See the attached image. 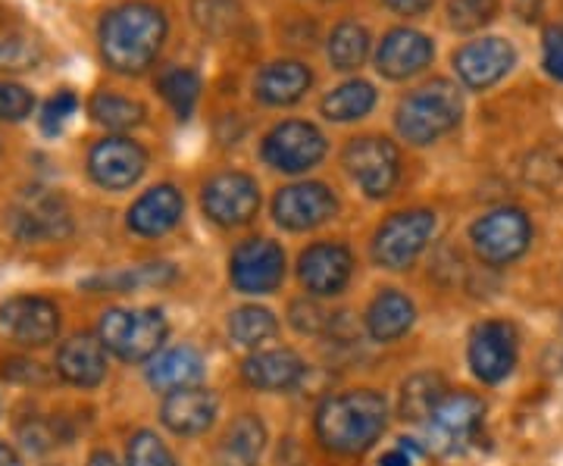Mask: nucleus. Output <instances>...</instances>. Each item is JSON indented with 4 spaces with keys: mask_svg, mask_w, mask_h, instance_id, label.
<instances>
[{
    "mask_svg": "<svg viewBox=\"0 0 563 466\" xmlns=\"http://www.w3.org/2000/svg\"><path fill=\"white\" fill-rule=\"evenodd\" d=\"M3 376L10 379V382H47V373H44V366L35 364V360H25V357H13V360H3Z\"/></svg>",
    "mask_w": 563,
    "mask_h": 466,
    "instance_id": "37998d69",
    "label": "nucleus"
},
{
    "mask_svg": "<svg viewBox=\"0 0 563 466\" xmlns=\"http://www.w3.org/2000/svg\"><path fill=\"white\" fill-rule=\"evenodd\" d=\"M373 107H376V88L363 79H351L339 88H332L320 103L322 116L329 122L363 120Z\"/></svg>",
    "mask_w": 563,
    "mask_h": 466,
    "instance_id": "cd10ccee",
    "label": "nucleus"
},
{
    "mask_svg": "<svg viewBox=\"0 0 563 466\" xmlns=\"http://www.w3.org/2000/svg\"><path fill=\"white\" fill-rule=\"evenodd\" d=\"M388 401L373 388H354L325 398L317 410V439L325 451L354 457L383 439Z\"/></svg>",
    "mask_w": 563,
    "mask_h": 466,
    "instance_id": "f03ea898",
    "label": "nucleus"
},
{
    "mask_svg": "<svg viewBox=\"0 0 563 466\" xmlns=\"http://www.w3.org/2000/svg\"><path fill=\"white\" fill-rule=\"evenodd\" d=\"M203 213L222 229L247 225L261 210V185L247 173H220L203 185Z\"/></svg>",
    "mask_w": 563,
    "mask_h": 466,
    "instance_id": "9b49d317",
    "label": "nucleus"
},
{
    "mask_svg": "<svg viewBox=\"0 0 563 466\" xmlns=\"http://www.w3.org/2000/svg\"><path fill=\"white\" fill-rule=\"evenodd\" d=\"M176 279V269L169 264H141L132 269H122V273H110V276H98V279H88V288H98V291H139V288H161Z\"/></svg>",
    "mask_w": 563,
    "mask_h": 466,
    "instance_id": "473e14b6",
    "label": "nucleus"
},
{
    "mask_svg": "<svg viewBox=\"0 0 563 466\" xmlns=\"http://www.w3.org/2000/svg\"><path fill=\"white\" fill-rule=\"evenodd\" d=\"M369 32L363 29L361 22H342L332 35H329V63L342 73H351L366 63L369 57Z\"/></svg>",
    "mask_w": 563,
    "mask_h": 466,
    "instance_id": "7c9ffc66",
    "label": "nucleus"
},
{
    "mask_svg": "<svg viewBox=\"0 0 563 466\" xmlns=\"http://www.w3.org/2000/svg\"><path fill=\"white\" fill-rule=\"evenodd\" d=\"M166 16L147 0H125L107 10L98 25V47L107 69L120 76H139L157 60L166 41Z\"/></svg>",
    "mask_w": 563,
    "mask_h": 466,
    "instance_id": "f257e3e1",
    "label": "nucleus"
},
{
    "mask_svg": "<svg viewBox=\"0 0 563 466\" xmlns=\"http://www.w3.org/2000/svg\"><path fill=\"white\" fill-rule=\"evenodd\" d=\"M444 395H448V386H444V379L439 373H417V376H410L401 386V417L407 423L422 426Z\"/></svg>",
    "mask_w": 563,
    "mask_h": 466,
    "instance_id": "c85d7f7f",
    "label": "nucleus"
},
{
    "mask_svg": "<svg viewBox=\"0 0 563 466\" xmlns=\"http://www.w3.org/2000/svg\"><path fill=\"white\" fill-rule=\"evenodd\" d=\"M385 3L401 16H422L432 7V0H385Z\"/></svg>",
    "mask_w": 563,
    "mask_h": 466,
    "instance_id": "a18cd8bd",
    "label": "nucleus"
},
{
    "mask_svg": "<svg viewBox=\"0 0 563 466\" xmlns=\"http://www.w3.org/2000/svg\"><path fill=\"white\" fill-rule=\"evenodd\" d=\"M166 335H169L166 317L154 307H139V310L113 307V310L103 313L101 323H98L101 345L110 354H117L120 360H129V364H141V360L157 357Z\"/></svg>",
    "mask_w": 563,
    "mask_h": 466,
    "instance_id": "39448f33",
    "label": "nucleus"
},
{
    "mask_svg": "<svg viewBox=\"0 0 563 466\" xmlns=\"http://www.w3.org/2000/svg\"><path fill=\"white\" fill-rule=\"evenodd\" d=\"M16 435L29 454H47L66 442V435L60 432V420H47V417H25L16 426Z\"/></svg>",
    "mask_w": 563,
    "mask_h": 466,
    "instance_id": "f704fd0d",
    "label": "nucleus"
},
{
    "mask_svg": "<svg viewBox=\"0 0 563 466\" xmlns=\"http://www.w3.org/2000/svg\"><path fill=\"white\" fill-rule=\"evenodd\" d=\"M147 169V151L125 135H107L88 154L91 179L107 191H125L139 182Z\"/></svg>",
    "mask_w": 563,
    "mask_h": 466,
    "instance_id": "dca6fc26",
    "label": "nucleus"
},
{
    "mask_svg": "<svg viewBox=\"0 0 563 466\" xmlns=\"http://www.w3.org/2000/svg\"><path fill=\"white\" fill-rule=\"evenodd\" d=\"M57 373L76 388H98L107 379V347L98 335H73L57 351Z\"/></svg>",
    "mask_w": 563,
    "mask_h": 466,
    "instance_id": "5701e85b",
    "label": "nucleus"
},
{
    "mask_svg": "<svg viewBox=\"0 0 563 466\" xmlns=\"http://www.w3.org/2000/svg\"><path fill=\"white\" fill-rule=\"evenodd\" d=\"M470 242L479 260L488 266H507L520 260L532 244V223L517 207H498L470 225Z\"/></svg>",
    "mask_w": 563,
    "mask_h": 466,
    "instance_id": "0eeeda50",
    "label": "nucleus"
},
{
    "mask_svg": "<svg viewBox=\"0 0 563 466\" xmlns=\"http://www.w3.org/2000/svg\"><path fill=\"white\" fill-rule=\"evenodd\" d=\"M161 91L163 98L169 101V107L176 110V116L188 120L195 113L198 95H201V79L188 66H173V69H166L161 76Z\"/></svg>",
    "mask_w": 563,
    "mask_h": 466,
    "instance_id": "72a5a7b5",
    "label": "nucleus"
},
{
    "mask_svg": "<svg viewBox=\"0 0 563 466\" xmlns=\"http://www.w3.org/2000/svg\"><path fill=\"white\" fill-rule=\"evenodd\" d=\"M88 113H91V120L103 125V129H110V132H129V129L141 125L144 116H147L144 103L113 95V91H98L88 101Z\"/></svg>",
    "mask_w": 563,
    "mask_h": 466,
    "instance_id": "c756f323",
    "label": "nucleus"
},
{
    "mask_svg": "<svg viewBox=\"0 0 563 466\" xmlns=\"http://www.w3.org/2000/svg\"><path fill=\"white\" fill-rule=\"evenodd\" d=\"M344 169L366 198H388L401 179V154L383 135H361L344 147Z\"/></svg>",
    "mask_w": 563,
    "mask_h": 466,
    "instance_id": "1a4fd4ad",
    "label": "nucleus"
},
{
    "mask_svg": "<svg viewBox=\"0 0 563 466\" xmlns=\"http://www.w3.org/2000/svg\"><path fill=\"white\" fill-rule=\"evenodd\" d=\"M229 279L242 295H273L285 279V251L269 238H247L232 251Z\"/></svg>",
    "mask_w": 563,
    "mask_h": 466,
    "instance_id": "f8f14e48",
    "label": "nucleus"
},
{
    "mask_svg": "<svg viewBox=\"0 0 563 466\" xmlns=\"http://www.w3.org/2000/svg\"><path fill=\"white\" fill-rule=\"evenodd\" d=\"M88 466H120V461H117L110 451H95V454L88 457Z\"/></svg>",
    "mask_w": 563,
    "mask_h": 466,
    "instance_id": "de8ad7c7",
    "label": "nucleus"
},
{
    "mask_svg": "<svg viewBox=\"0 0 563 466\" xmlns=\"http://www.w3.org/2000/svg\"><path fill=\"white\" fill-rule=\"evenodd\" d=\"M435 213L432 210H404L388 217L373 238V260L383 269H407L417 264L422 251L429 247L432 235H435Z\"/></svg>",
    "mask_w": 563,
    "mask_h": 466,
    "instance_id": "423d86ee",
    "label": "nucleus"
},
{
    "mask_svg": "<svg viewBox=\"0 0 563 466\" xmlns=\"http://www.w3.org/2000/svg\"><path fill=\"white\" fill-rule=\"evenodd\" d=\"M185 198L176 185H154L139 201L129 207L125 225L141 238H161L181 223Z\"/></svg>",
    "mask_w": 563,
    "mask_h": 466,
    "instance_id": "412c9836",
    "label": "nucleus"
},
{
    "mask_svg": "<svg viewBox=\"0 0 563 466\" xmlns=\"http://www.w3.org/2000/svg\"><path fill=\"white\" fill-rule=\"evenodd\" d=\"M125 457H129V466H179L173 451L166 447V442L151 429H141L129 439Z\"/></svg>",
    "mask_w": 563,
    "mask_h": 466,
    "instance_id": "e433bc0d",
    "label": "nucleus"
},
{
    "mask_svg": "<svg viewBox=\"0 0 563 466\" xmlns=\"http://www.w3.org/2000/svg\"><path fill=\"white\" fill-rule=\"evenodd\" d=\"M217 410H220V401L210 388H176V391H166V398H163L161 420L173 435L195 439L213 426Z\"/></svg>",
    "mask_w": 563,
    "mask_h": 466,
    "instance_id": "6ab92c4d",
    "label": "nucleus"
},
{
    "mask_svg": "<svg viewBox=\"0 0 563 466\" xmlns=\"http://www.w3.org/2000/svg\"><path fill=\"white\" fill-rule=\"evenodd\" d=\"M307 376V364L301 354L276 347V351H257L242 364V379L257 391H291Z\"/></svg>",
    "mask_w": 563,
    "mask_h": 466,
    "instance_id": "4be33fe9",
    "label": "nucleus"
},
{
    "mask_svg": "<svg viewBox=\"0 0 563 466\" xmlns=\"http://www.w3.org/2000/svg\"><path fill=\"white\" fill-rule=\"evenodd\" d=\"M0 329L22 347H44L60 335V310L51 298L16 295L0 304Z\"/></svg>",
    "mask_w": 563,
    "mask_h": 466,
    "instance_id": "ddd939ff",
    "label": "nucleus"
},
{
    "mask_svg": "<svg viewBox=\"0 0 563 466\" xmlns=\"http://www.w3.org/2000/svg\"><path fill=\"white\" fill-rule=\"evenodd\" d=\"M279 332V320L273 317V310L266 307H239L232 317H229V335L239 342L242 347H261L266 342H273Z\"/></svg>",
    "mask_w": 563,
    "mask_h": 466,
    "instance_id": "2f4dec72",
    "label": "nucleus"
},
{
    "mask_svg": "<svg viewBox=\"0 0 563 466\" xmlns=\"http://www.w3.org/2000/svg\"><path fill=\"white\" fill-rule=\"evenodd\" d=\"M76 110H79V98L69 88L57 91L51 101L44 103V110H41V132L51 135V138L60 135L63 125L69 122V116H76Z\"/></svg>",
    "mask_w": 563,
    "mask_h": 466,
    "instance_id": "a19ab883",
    "label": "nucleus"
},
{
    "mask_svg": "<svg viewBox=\"0 0 563 466\" xmlns=\"http://www.w3.org/2000/svg\"><path fill=\"white\" fill-rule=\"evenodd\" d=\"M288 320H291V325H295L298 332H303V335H325V332L332 329V323H335V317H332L325 307H320L317 298H301V301H295V304L288 307Z\"/></svg>",
    "mask_w": 563,
    "mask_h": 466,
    "instance_id": "58836bf2",
    "label": "nucleus"
},
{
    "mask_svg": "<svg viewBox=\"0 0 563 466\" xmlns=\"http://www.w3.org/2000/svg\"><path fill=\"white\" fill-rule=\"evenodd\" d=\"M422 451V445H417L413 439H401V445L391 447V451H385L379 466H413L417 461V454Z\"/></svg>",
    "mask_w": 563,
    "mask_h": 466,
    "instance_id": "c03bdc74",
    "label": "nucleus"
},
{
    "mask_svg": "<svg viewBox=\"0 0 563 466\" xmlns=\"http://www.w3.org/2000/svg\"><path fill=\"white\" fill-rule=\"evenodd\" d=\"M313 73L301 60H273L261 69L254 81V91L263 103L269 107H291L310 91Z\"/></svg>",
    "mask_w": 563,
    "mask_h": 466,
    "instance_id": "b1692460",
    "label": "nucleus"
},
{
    "mask_svg": "<svg viewBox=\"0 0 563 466\" xmlns=\"http://www.w3.org/2000/svg\"><path fill=\"white\" fill-rule=\"evenodd\" d=\"M325 135L313 122L288 120L279 122L266 138H263V160L269 163L273 169L298 176L307 173L313 166H320L325 157Z\"/></svg>",
    "mask_w": 563,
    "mask_h": 466,
    "instance_id": "9d476101",
    "label": "nucleus"
},
{
    "mask_svg": "<svg viewBox=\"0 0 563 466\" xmlns=\"http://www.w3.org/2000/svg\"><path fill=\"white\" fill-rule=\"evenodd\" d=\"M498 13V0H448V22L457 32H479Z\"/></svg>",
    "mask_w": 563,
    "mask_h": 466,
    "instance_id": "4c0bfd02",
    "label": "nucleus"
},
{
    "mask_svg": "<svg viewBox=\"0 0 563 466\" xmlns=\"http://www.w3.org/2000/svg\"><path fill=\"white\" fill-rule=\"evenodd\" d=\"M432 57H435V47L422 32H417V29H391L379 41L376 69L383 73L385 79L407 81L420 76L422 69L432 63Z\"/></svg>",
    "mask_w": 563,
    "mask_h": 466,
    "instance_id": "aec40b11",
    "label": "nucleus"
},
{
    "mask_svg": "<svg viewBox=\"0 0 563 466\" xmlns=\"http://www.w3.org/2000/svg\"><path fill=\"white\" fill-rule=\"evenodd\" d=\"M466 357L473 366V376L485 386H498L504 382L514 366H517V332L514 325L501 320H488L476 325L466 345Z\"/></svg>",
    "mask_w": 563,
    "mask_h": 466,
    "instance_id": "2eb2a0df",
    "label": "nucleus"
},
{
    "mask_svg": "<svg viewBox=\"0 0 563 466\" xmlns=\"http://www.w3.org/2000/svg\"><path fill=\"white\" fill-rule=\"evenodd\" d=\"M203 379V357L195 347L181 345L173 351H163L151 357L147 366V382L157 391H176V388L201 386Z\"/></svg>",
    "mask_w": 563,
    "mask_h": 466,
    "instance_id": "a878e982",
    "label": "nucleus"
},
{
    "mask_svg": "<svg viewBox=\"0 0 563 466\" xmlns=\"http://www.w3.org/2000/svg\"><path fill=\"white\" fill-rule=\"evenodd\" d=\"M417 320V307L413 301L404 295V291H395V288H388L383 291L369 310H366V332H369V339L373 342H398L404 339L407 332H410V325Z\"/></svg>",
    "mask_w": 563,
    "mask_h": 466,
    "instance_id": "393cba45",
    "label": "nucleus"
},
{
    "mask_svg": "<svg viewBox=\"0 0 563 466\" xmlns=\"http://www.w3.org/2000/svg\"><path fill=\"white\" fill-rule=\"evenodd\" d=\"M463 116V95L448 79H432L417 91H410L395 113V125L404 142L426 147L457 129Z\"/></svg>",
    "mask_w": 563,
    "mask_h": 466,
    "instance_id": "7ed1b4c3",
    "label": "nucleus"
},
{
    "mask_svg": "<svg viewBox=\"0 0 563 466\" xmlns=\"http://www.w3.org/2000/svg\"><path fill=\"white\" fill-rule=\"evenodd\" d=\"M263 447H266V426L261 423V417L242 413L222 439L217 466H257Z\"/></svg>",
    "mask_w": 563,
    "mask_h": 466,
    "instance_id": "bb28decb",
    "label": "nucleus"
},
{
    "mask_svg": "<svg viewBox=\"0 0 563 466\" xmlns=\"http://www.w3.org/2000/svg\"><path fill=\"white\" fill-rule=\"evenodd\" d=\"M514 63H517L514 44L492 35V38L463 44L454 54V73L470 91H485V88L498 85L514 69Z\"/></svg>",
    "mask_w": 563,
    "mask_h": 466,
    "instance_id": "a211bd4d",
    "label": "nucleus"
},
{
    "mask_svg": "<svg viewBox=\"0 0 563 466\" xmlns=\"http://www.w3.org/2000/svg\"><path fill=\"white\" fill-rule=\"evenodd\" d=\"M41 44L29 35H0V73H25L41 63Z\"/></svg>",
    "mask_w": 563,
    "mask_h": 466,
    "instance_id": "c9c22d12",
    "label": "nucleus"
},
{
    "mask_svg": "<svg viewBox=\"0 0 563 466\" xmlns=\"http://www.w3.org/2000/svg\"><path fill=\"white\" fill-rule=\"evenodd\" d=\"M485 417V401L470 391H448L439 407L422 423V447L435 457H461L479 442Z\"/></svg>",
    "mask_w": 563,
    "mask_h": 466,
    "instance_id": "20e7f679",
    "label": "nucleus"
},
{
    "mask_svg": "<svg viewBox=\"0 0 563 466\" xmlns=\"http://www.w3.org/2000/svg\"><path fill=\"white\" fill-rule=\"evenodd\" d=\"M10 229L20 242H63L73 235V213L51 188H25L10 207Z\"/></svg>",
    "mask_w": 563,
    "mask_h": 466,
    "instance_id": "6e6552de",
    "label": "nucleus"
},
{
    "mask_svg": "<svg viewBox=\"0 0 563 466\" xmlns=\"http://www.w3.org/2000/svg\"><path fill=\"white\" fill-rule=\"evenodd\" d=\"M339 213V198L329 185L295 182L282 188L273 198V217L288 232H310L320 229Z\"/></svg>",
    "mask_w": 563,
    "mask_h": 466,
    "instance_id": "4468645a",
    "label": "nucleus"
},
{
    "mask_svg": "<svg viewBox=\"0 0 563 466\" xmlns=\"http://www.w3.org/2000/svg\"><path fill=\"white\" fill-rule=\"evenodd\" d=\"M354 276V257L339 242L310 244L298 260V279L313 298L342 295Z\"/></svg>",
    "mask_w": 563,
    "mask_h": 466,
    "instance_id": "f3484780",
    "label": "nucleus"
},
{
    "mask_svg": "<svg viewBox=\"0 0 563 466\" xmlns=\"http://www.w3.org/2000/svg\"><path fill=\"white\" fill-rule=\"evenodd\" d=\"M0 466H22V457L10 442H0Z\"/></svg>",
    "mask_w": 563,
    "mask_h": 466,
    "instance_id": "49530a36",
    "label": "nucleus"
},
{
    "mask_svg": "<svg viewBox=\"0 0 563 466\" xmlns=\"http://www.w3.org/2000/svg\"><path fill=\"white\" fill-rule=\"evenodd\" d=\"M542 63L551 79L563 81V22L551 25L542 38Z\"/></svg>",
    "mask_w": 563,
    "mask_h": 466,
    "instance_id": "79ce46f5",
    "label": "nucleus"
},
{
    "mask_svg": "<svg viewBox=\"0 0 563 466\" xmlns=\"http://www.w3.org/2000/svg\"><path fill=\"white\" fill-rule=\"evenodd\" d=\"M35 110V95L16 81L0 79V122H22Z\"/></svg>",
    "mask_w": 563,
    "mask_h": 466,
    "instance_id": "ea45409f",
    "label": "nucleus"
}]
</instances>
